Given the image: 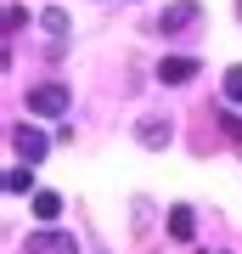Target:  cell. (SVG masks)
I'll use <instances>...</instances> for the list:
<instances>
[{
  "label": "cell",
  "mask_w": 242,
  "mask_h": 254,
  "mask_svg": "<svg viewBox=\"0 0 242 254\" xmlns=\"http://www.w3.org/2000/svg\"><path fill=\"white\" fill-rule=\"evenodd\" d=\"M197 17H203V6H197V0H175V6H163L158 34H180V28H192Z\"/></svg>",
  "instance_id": "obj_3"
},
{
  "label": "cell",
  "mask_w": 242,
  "mask_h": 254,
  "mask_svg": "<svg viewBox=\"0 0 242 254\" xmlns=\"http://www.w3.org/2000/svg\"><path fill=\"white\" fill-rule=\"evenodd\" d=\"M135 141L141 147H169L175 130H169V119H141V125H135Z\"/></svg>",
  "instance_id": "obj_6"
},
{
  "label": "cell",
  "mask_w": 242,
  "mask_h": 254,
  "mask_svg": "<svg viewBox=\"0 0 242 254\" xmlns=\"http://www.w3.org/2000/svg\"><path fill=\"white\" fill-rule=\"evenodd\" d=\"M225 102H242V63L225 68Z\"/></svg>",
  "instance_id": "obj_11"
},
{
  "label": "cell",
  "mask_w": 242,
  "mask_h": 254,
  "mask_svg": "<svg viewBox=\"0 0 242 254\" xmlns=\"http://www.w3.org/2000/svg\"><path fill=\"white\" fill-rule=\"evenodd\" d=\"M23 254H79V243H73V232H28Z\"/></svg>",
  "instance_id": "obj_2"
},
{
  "label": "cell",
  "mask_w": 242,
  "mask_h": 254,
  "mask_svg": "<svg viewBox=\"0 0 242 254\" xmlns=\"http://www.w3.org/2000/svg\"><path fill=\"white\" fill-rule=\"evenodd\" d=\"M68 85L62 79H45V85H28V113H40V119H62L68 113Z\"/></svg>",
  "instance_id": "obj_1"
},
{
  "label": "cell",
  "mask_w": 242,
  "mask_h": 254,
  "mask_svg": "<svg viewBox=\"0 0 242 254\" xmlns=\"http://www.w3.org/2000/svg\"><path fill=\"white\" fill-rule=\"evenodd\" d=\"M11 147L23 153V164H40V158H45V147H51V141H45V136H40L34 125H17V130H11Z\"/></svg>",
  "instance_id": "obj_4"
},
{
  "label": "cell",
  "mask_w": 242,
  "mask_h": 254,
  "mask_svg": "<svg viewBox=\"0 0 242 254\" xmlns=\"http://www.w3.org/2000/svg\"><path fill=\"white\" fill-rule=\"evenodd\" d=\"M34 187V170H6V192H28Z\"/></svg>",
  "instance_id": "obj_10"
},
{
  "label": "cell",
  "mask_w": 242,
  "mask_h": 254,
  "mask_svg": "<svg viewBox=\"0 0 242 254\" xmlns=\"http://www.w3.org/2000/svg\"><path fill=\"white\" fill-rule=\"evenodd\" d=\"M192 232H197V215H192L186 203H175L169 209V237H175V243H192Z\"/></svg>",
  "instance_id": "obj_7"
},
{
  "label": "cell",
  "mask_w": 242,
  "mask_h": 254,
  "mask_svg": "<svg viewBox=\"0 0 242 254\" xmlns=\"http://www.w3.org/2000/svg\"><path fill=\"white\" fill-rule=\"evenodd\" d=\"M237 11H242V0H237Z\"/></svg>",
  "instance_id": "obj_13"
},
{
  "label": "cell",
  "mask_w": 242,
  "mask_h": 254,
  "mask_svg": "<svg viewBox=\"0 0 242 254\" xmlns=\"http://www.w3.org/2000/svg\"><path fill=\"white\" fill-rule=\"evenodd\" d=\"M40 23H45V34H51V51H62V34H68V11H62V6H45V11H40Z\"/></svg>",
  "instance_id": "obj_8"
},
{
  "label": "cell",
  "mask_w": 242,
  "mask_h": 254,
  "mask_svg": "<svg viewBox=\"0 0 242 254\" xmlns=\"http://www.w3.org/2000/svg\"><path fill=\"white\" fill-rule=\"evenodd\" d=\"M220 125H225V136H231V141H242V119H237V113H220Z\"/></svg>",
  "instance_id": "obj_12"
},
{
  "label": "cell",
  "mask_w": 242,
  "mask_h": 254,
  "mask_svg": "<svg viewBox=\"0 0 242 254\" xmlns=\"http://www.w3.org/2000/svg\"><path fill=\"white\" fill-rule=\"evenodd\" d=\"M34 215H40V220L62 215V198H56V192H34Z\"/></svg>",
  "instance_id": "obj_9"
},
{
  "label": "cell",
  "mask_w": 242,
  "mask_h": 254,
  "mask_svg": "<svg viewBox=\"0 0 242 254\" xmlns=\"http://www.w3.org/2000/svg\"><path fill=\"white\" fill-rule=\"evenodd\" d=\"M158 79H163V85H186V79H197V57H163V63H158Z\"/></svg>",
  "instance_id": "obj_5"
}]
</instances>
